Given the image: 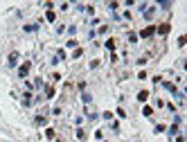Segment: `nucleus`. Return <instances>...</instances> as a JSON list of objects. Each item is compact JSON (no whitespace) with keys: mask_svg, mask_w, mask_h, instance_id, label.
I'll return each instance as SVG.
<instances>
[{"mask_svg":"<svg viewBox=\"0 0 187 142\" xmlns=\"http://www.w3.org/2000/svg\"><path fill=\"white\" fill-rule=\"evenodd\" d=\"M153 34H156V27H153V25H149V27H144V30L140 32V36H142V38H151Z\"/></svg>","mask_w":187,"mask_h":142,"instance_id":"1","label":"nucleus"},{"mask_svg":"<svg viewBox=\"0 0 187 142\" xmlns=\"http://www.w3.org/2000/svg\"><path fill=\"white\" fill-rule=\"evenodd\" d=\"M30 68H32V66H30V61H25V63H23V66L18 68V75H20L23 79H25V77H27V72H30Z\"/></svg>","mask_w":187,"mask_h":142,"instance_id":"2","label":"nucleus"},{"mask_svg":"<svg viewBox=\"0 0 187 142\" xmlns=\"http://www.w3.org/2000/svg\"><path fill=\"white\" fill-rule=\"evenodd\" d=\"M158 34H160V36H167V34H169V23H162V25L160 27H158V30H156Z\"/></svg>","mask_w":187,"mask_h":142,"instance_id":"3","label":"nucleus"},{"mask_svg":"<svg viewBox=\"0 0 187 142\" xmlns=\"http://www.w3.org/2000/svg\"><path fill=\"white\" fill-rule=\"evenodd\" d=\"M138 99H140V101H146V99H149V90H140V93H138Z\"/></svg>","mask_w":187,"mask_h":142,"instance_id":"4","label":"nucleus"},{"mask_svg":"<svg viewBox=\"0 0 187 142\" xmlns=\"http://www.w3.org/2000/svg\"><path fill=\"white\" fill-rule=\"evenodd\" d=\"M16 61H18V54L11 52V54H9V66H16Z\"/></svg>","mask_w":187,"mask_h":142,"instance_id":"5","label":"nucleus"},{"mask_svg":"<svg viewBox=\"0 0 187 142\" xmlns=\"http://www.w3.org/2000/svg\"><path fill=\"white\" fill-rule=\"evenodd\" d=\"M151 16H153V7H151V9H144V18L151 20Z\"/></svg>","mask_w":187,"mask_h":142,"instance_id":"6","label":"nucleus"},{"mask_svg":"<svg viewBox=\"0 0 187 142\" xmlns=\"http://www.w3.org/2000/svg\"><path fill=\"white\" fill-rule=\"evenodd\" d=\"M165 88L169 90V93H174V95H176V86H174V83H165Z\"/></svg>","mask_w":187,"mask_h":142,"instance_id":"7","label":"nucleus"},{"mask_svg":"<svg viewBox=\"0 0 187 142\" xmlns=\"http://www.w3.org/2000/svg\"><path fill=\"white\" fill-rule=\"evenodd\" d=\"M45 95H48V97H54V88H52V86H48V90H45Z\"/></svg>","mask_w":187,"mask_h":142,"instance_id":"8","label":"nucleus"},{"mask_svg":"<svg viewBox=\"0 0 187 142\" xmlns=\"http://www.w3.org/2000/svg\"><path fill=\"white\" fill-rule=\"evenodd\" d=\"M45 16H48V20H56V14H54V11H48Z\"/></svg>","mask_w":187,"mask_h":142,"instance_id":"9","label":"nucleus"},{"mask_svg":"<svg viewBox=\"0 0 187 142\" xmlns=\"http://www.w3.org/2000/svg\"><path fill=\"white\" fill-rule=\"evenodd\" d=\"M106 48L113 50V48H115V41H113V38H108V41H106Z\"/></svg>","mask_w":187,"mask_h":142,"instance_id":"10","label":"nucleus"},{"mask_svg":"<svg viewBox=\"0 0 187 142\" xmlns=\"http://www.w3.org/2000/svg\"><path fill=\"white\" fill-rule=\"evenodd\" d=\"M142 113H144L146 117H149V115H151V106H144V108H142Z\"/></svg>","mask_w":187,"mask_h":142,"instance_id":"11","label":"nucleus"},{"mask_svg":"<svg viewBox=\"0 0 187 142\" xmlns=\"http://www.w3.org/2000/svg\"><path fill=\"white\" fill-rule=\"evenodd\" d=\"M56 142H61V140H56Z\"/></svg>","mask_w":187,"mask_h":142,"instance_id":"12","label":"nucleus"}]
</instances>
